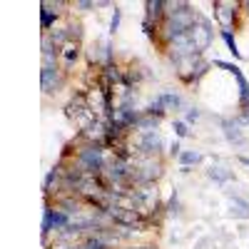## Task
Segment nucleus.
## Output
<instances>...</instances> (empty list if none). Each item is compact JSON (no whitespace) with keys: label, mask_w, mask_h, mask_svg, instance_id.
I'll return each mask as SVG.
<instances>
[{"label":"nucleus","mask_w":249,"mask_h":249,"mask_svg":"<svg viewBox=\"0 0 249 249\" xmlns=\"http://www.w3.org/2000/svg\"><path fill=\"white\" fill-rule=\"evenodd\" d=\"M247 120H249V112H247Z\"/></svg>","instance_id":"obj_30"},{"label":"nucleus","mask_w":249,"mask_h":249,"mask_svg":"<svg viewBox=\"0 0 249 249\" xmlns=\"http://www.w3.org/2000/svg\"><path fill=\"white\" fill-rule=\"evenodd\" d=\"M130 249H155V247H130Z\"/></svg>","instance_id":"obj_29"},{"label":"nucleus","mask_w":249,"mask_h":249,"mask_svg":"<svg viewBox=\"0 0 249 249\" xmlns=\"http://www.w3.org/2000/svg\"><path fill=\"white\" fill-rule=\"evenodd\" d=\"M214 65L222 68V70H227V72H232V75L237 77V85H239V107H242L244 112H249V82H247V77L242 75V70H239L237 65H232V62H224V60H214Z\"/></svg>","instance_id":"obj_5"},{"label":"nucleus","mask_w":249,"mask_h":249,"mask_svg":"<svg viewBox=\"0 0 249 249\" xmlns=\"http://www.w3.org/2000/svg\"><path fill=\"white\" fill-rule=\"evenodd\" d=\"M135 184H147V182H157L164 172L162 162L155 157H142L135 162Z\"/></svg>","instance_id":"obj_2"},{"label":"nucleus","mask_w":249,"mask_h":249,"mask_svg":"<svg viewBox=\"0 0 249 249\" xmlns=\"http://www.w3.org/2000/svg\"><path fill=\"white\" fill-rule=\"evenodd\" d=\"M227 137H230V140H234V142H242V132H239L237 127L232 130L230 124H227Z\"/></svg>","instance_id":"obj_24"},{"label":"nucleus","mask_w":249,"mask_h":249,"mask_svg":"<svg viewBox=\"0 0 249 249\" xmlns=\"http://www.w3.org/2000/svg\"><path fill=\"white\" fill-rule=\"evenodd\" d=\"M40 88L45 95H53L65 88V70L60 68H43L40 70Z\"/></svg>","instance_id":"obj_4"},{"label":"nucleus","mask_w":249,"mask_h":249,"mask_svg":"<svg viewBox=\"0 0 249 249\" xmlns=\"http://www.w3.org/2000/svg\"><path fill=\"white\" fill-rule=\"evenodd\" d=\"M68 35H70L72 43H82V23H80V20L68 23Z\"/></svg>","instance_id":"obj_18"},{"label":"nucleus","mask_w":249,"mask_h":249,"mask_svg":"<svg viewBox=\"0 0 249 249\" xmlns=\"http://www.w3.org/2000/svg\"><path fill=\"white\" fill-rule=\"evenodd\" d=\"M187 37L192 40V45L197 48V53H204L207 48L212 45V23L199 15L195 28H190V33H187Z\"/></svg>","instance_id":"obj_3"},{"label":"nucleus","mask_w":249,"mask_h":249,"mask_svg":"<svg viewBox=\"0 0 249 249\" xmlns=\"http://www.w3.org/2000/svg\"><path fill=\"white\" fill-rule=\"evenodd\" d=\"M207 68H210V62H207V60H202V57L195 62V82H199V77H204Z\"/></svg>","instance_id":"obj_20"},{"label":"nucleus","mask_w":249,"mask_h":249,"mask_svg":"<svg viewBox=\"0 0 249 249\" xmlns=\"http://www.w3.org/2000/svg\"><path fill=\"white\" fill-rule=\"evenodd\" d=\"M120 20H122V10L115 5V13H112V20H110V30H107L110 35H115L120 30Z\"/></svg>","instance_id":"obj_19"},{"label":"nucleus","mask_w":249,"mask_h":249,"mask_svg":"<svg viewBox=\"0 0 249 249\" xmlns=\"http://www.w3.org/2000/svg\"><path fill=\"white\" fill-rule=\"evenodd\" d=\"M137 150H140L144 157H157V155L162 152V137H160L157 132H144V135H140Z\"/></svg>","instance_id":"obj_7"},{"label":"nucleus","mask_w":249,"mask_h":249,"mask_svg":"<svg viewBox=\"0 0 249 249\" xmlns=\"http://www.w3.org/2000/svg\"><path fill=\"white\" fill-rule=\"evenodd\" d=\"M157 124H160V120H157V117L142 115V117L137 120V124H135V130H140L142 135H144V132H155V130H157Z\"/></svg>","instance_id":"obj_12"},{"label":"nucleus","mask_w":249,"mask_h":249,"mask_svg":"<svg viewBox=\"0 0 249 249\" xmlns=\"http://www.w3.org/2000/svg\"><path fill=\"white\" fill-rule=\"evenodd\" d=\"M222 40L227 43V48H230V53L237 57V60H242V53L237 50V40H234V35H232V30H222Z\"/></svg>","instance_id":"obj_17"},{"label":"nucleus","mask_w":249,"mask_h":249,"mask_svg":"<svg viewBox=\"0 0 249 249\" xmlns=\"http://www.w3.org/2000/svg\"><path fill=\"white\" fill-rule=\"evenodd\" d=\"M167 212H177V192H172V199H170V207Z\"/></svg>","instance_id":"obj_27"},{"label":"nucleus","mask_w":249,"mask_h":249,"mask_svg":"<svg viewBox=\"0 0 249 249\" xmlns=\"http://www.w3.org/2000/svg\"><path fill=\"white\" fill-rule=\"evenodd\" d=\"M170 155H172V157H179V155H182V147H179V142H172V147H170Z\"/></svg>","instance_id":"obj_26"},{"label":"nucleus","mask_w":249,"mask_h":249,"mask_svg":"<svg viewBox=\"0 0 249 249\" xmlns=\"http://www.w3.org/2000/svg\"><path fill=\"white\" fill-rule=\"evenodd\" d=\"M48 35H50V40H53V43H55L57 48H62V45H68V43H70L68 28H55V30H50Z\"/></svg>","instance_id":"obj_15"},{"label":"nucleus","mask_w":249,"mask_h":249,"mask_svg":"<svg viewBox=\"0 0 249 249\" xmlns=\"http://www.w3.org/2000/svg\"><path fill=\"white\" fill-rule=\"evenodd\" d=\"M57 18H60V10H50L48 3L40 5V28H43V35H48L50 30H55Z\"/></svg>","instance_id":"obj_10"},{"label":"nucleus","mask_w":249,"mask_h":249,"mask_svg":"<svg viewBox=\"0 0 249 249\" xmlns=\"http://www.w3.org/2000/svg\"><path fill=\"white\" fill-rule=\"evenodd\" d=\"M55 207H57V210H62V212H68V214L72 217V214L80 212V199H75V195H70V197H57V199H55Z\"/></svg>","instance_id":"obj_11"},{"label":"nucleus","mask_w":249,"mask_h":249,"mask_svg":"<svg viewBox=\"0 0 249 249\" xmlns=\"http://www.w3.org/2000/svg\"><path fill=\"white\" fill-rule=\"evenodd\" d=\"M60 60H62V65H65V72L75 68V62L80 60V43H70L68 45H62L60 48Z\"/></svg>","instance_id":"obj_9"},{"label":"nucleus","mask_w":249,"mask_h":249,"mask_svg":"<svg viewBox=\"0 0 249 249\" xmlns=\"http://www.w3.org/2000/svg\"><path fill=\"white\" fill-rule=\"evenodd\" d=\"M179 162H182V167H192V164H199V162H202V152L184 150V152L179 155Z\"/></svg>","instance_id":"obj_16"},{"label":"nucleus","mask_w":249,"mask_h":249,"mask_svg":"<svg viewBox=\"0 0 249 249\" xmlns=\"http://www.w3.org/2000/svg\"><path fill=\"white\" fill-rule=\"evenodd\" d=\"M172 127H175V135H177V137H190V127H187V122L177 120Z\"/></svg>","instance_id":"obj_22"},{"label":"nucleus","mask_w":249,"mask_h":249,"mask_svg":"<svg viewBox=\"0 0 249 249\" xmlns=\"http://www.w3.org/2000/svg\"><path fill=\"white\" fill-rule=\"evenodd\" d=\"M239 5H242V3H222V0L212 3L214 15H217V20H219L222 30H232V20L237 18V8H239Z\"/></svg>","instance_id":"obj_6"},{"label":"nucleus","mask_w":249,"mask_h":249,"mask_svg":"<svg viewBox=\"0 0 249 249\" xmlns=\"http://www.w3.org/2000/svg\"><path fill=\"white\" fill-rule=\"evenodd\" d=\"M184 120L187 122H197L199 120V110L197 107H190V110H187V115H184Z\"/></svg>","instance_id":"obj_25"},{"label":"nucleus","mask_w":249,"mask_h":249,"mask_svg":"<svg viewBox=\"0 0 249 249\" xmlns=\"http://www.w3.org/2000/svg\"><path fill=\"white\" fill-rule=\"evenodd\" d=\"M210 177L217 179V182H227V179H232V172H222V167H212L210 170Z\"/></svg>","instance_id":"obj_21"},{"label":"nucleus","mask_w":249,"mask_h":249,"mask_svg":"<svg viewBox=\"0 0 249 249\" xmlns=\"http://www.w3.org/2000/svg\"><path fill=\"white\" fill-rule=\"evenodd\" d=\"M75 8H80V10H92V8H97V3H95V0H77Z\"/></svg>","instance_id":"obj_23"},{"label":"nucleus","mask_w":249,"mask_h":249,"mask_svg":"<svg viewBox=\"0 0 249 249\" xmlns=\"http://www.w3.org/2000/svg\"><path fill=\"white\" fill-rule=\"evenodd\" d=\"M239 162H242V164H247V167H249V157H244V155H239Z\"/></svg>","instance_id":"obj_28"},{"label":"nucleus","mask_w":249,"mask_h":249,"mask_svg":"<svg viewBox=\"0 0 249 249\" xmlns=\"http://www.w3.org/2000/svg\"><path fill=\"white\" fill-rule=\"evenodd\" d=\"M157 97L162 100V105L167 107V110H175V107H179V105H182V97H179L177 92H170V90H164V92H160Z\"/></svg>","instance_id":"obj_14"},{"label":"nucleus","mask_w":249,"mask_h":249,"mask_svg":"<svg viewBox=\"0 0 249 249\" xmlns=\"http://www.w3.org/2000/svg\"><path fill=\"white\" fill-rule=\"evenodd\" d=\"M164 112H167V107L162 105V100H160V97H155V100L150 102V105L142 110V115H150V117H157V120H162V117H164Z\"/></svg>","instance_id":"obj_13"},{"label":"nucleus","mask_w":249,"mask_h":249,"mask_svg":"<svg viewBox=\"0 0 249 249\" xmlns=\"http://www.w3.org/2000/svg\"><path fill=\"white\" fill-rule=\"evenodd\" d=\"M102 144H95V142H85L82 147L77 150V155H75V167L77 170H82L85 175H102L105 172V155H102Z\"/></svg>","instance_id":"obj_1"},{"label":"nucleus","mask_w":249,"mask_h":249,"mask_svg":"<svg viewBox=\"0 0 249 249\" xmlns=\"http://www.w3.org/2000/svg\"><path fill=\"white\" fill-rule=\"evenodd\" d=\"M164 10H167L164 0H147V3H144V20H150L155 25H162L164 23Z\"/></svg>","instance_id":"obj_8"}]
</instances>
